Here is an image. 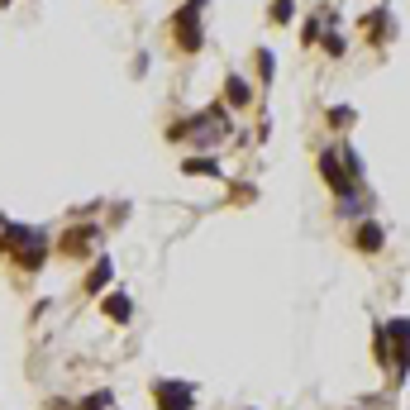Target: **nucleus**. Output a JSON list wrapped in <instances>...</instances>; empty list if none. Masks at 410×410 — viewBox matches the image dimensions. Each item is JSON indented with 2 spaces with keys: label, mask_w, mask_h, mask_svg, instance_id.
Returning <instances> with one entry per match:
<instances>
[{
  "label": "nucleus",
  "mask_w": 410,
  "mask_h": 410,
  "mask_svg": "<svg viewBox=\"0 0 410 410\" xmlns=\"http://www.w3.org/2000/svg\"><path fill=\"white\" fill-rule=\"evenodd\" d=\"M0 5H15V0H0Z\"/></svg>",
  "instance_id": "15"
},
{
  "label": "nucleus",
  "mask_w": 410,
  "mask_h": 410,
  "mask_svg": "<svg viewBox=\"0 0 410 410\" xmlns=\"http://www.w3.org/2000/svg\"><path fill=\"white\" fill-rule=\"evenodd\" d=\"M110 258H100V263H95L91 272H86V291H91V296H100V291H105V286H110Z\"/></svg>",
  "instance_id": "7"
},
{
  "label": "nucleus",
  "mask_w": 410,
  "mask_h": 410,
  "mask_svg": "<svg viewBox=\"0 0 410 410\" xmlns=\"http://www.w3.org/2000/svg\"><path fill=\"white\" fill-rule=\"evenodd\" d=\"M191 5H196V10H201V5H205V0H191Z\"/></svg>",
  "instance_id": "14"
},
{
  "label": "nucleus",
  "mask_w": 410,
  "mask_h": 410,
  "mask_svg": "<svg viewBox=\"0 0 410 410\" xmlns=\"http://www.w3.org/2000/svg\"><path fill=\"white\" fill-rule=\"evenodd\" d=\"M95 238H100V229H95V224H81V229H67V234L58 238V248H63L67 258H81V253L91 248Z\"/></svg>",
  "instance_id": "3"
},
{
  "label": "nucleus",
  "mask_w": 410,
  "mask_h": 410,
  "mask_svg": "<svg viewBox=\"0 0 410 410\" xmlns=\"http://www.w3.org/2000/svg\"><path fill=\"white\" fill-rule=\"evenodd\" d=\"M358 248H363V253L382 248V224H358Z\"/></svg>",
  "instance_id": "9"
},
{
  "label": "nucleus",
  "mask_w": 410,
  "mask_h": 410,
  "mask_svg": "<svg viewBox=\"0 0 410 410\" xmlns=\"http://www.w3.org/2000/svg\"><path fill=\"white\" fill-rule=\"evenodd\" d=\"M272 72H277L272 53H268V48H258V77H263V81H272Z\"/></svg>",
  "instance_id": "11"
},
{
  "label": "nucleus",
  "mask_w": 410,
  "mask_h": 410,
  "mask_svg": "<svg viewBox=\"0 0 410 410\" xmlns=\"http://www.w3.org/2000/svg\"><path fill=\"white\" fill-rule=\"evenodd\" d=\"M172 38H177V48L182 53H201V43H205V33H201V10L196 5H182L177 10V19H172Z\"/></svg>",
  "instance_id": "1"
},
{
  "label": "nucleus",
  "mask_w": 410,
  "mask_h": 410,
  "mask_svg": "<svg viewBox=\"0 0 410 410\" xmlns=\"http://www.w3.org/2000/svg\"><path fill=\"white\" fill-rule=\"evenodd\" d=\"M158 410H191L196 406V387L191 382H153Z\"/></svg>",
  "instance_id": "2"
},
{
  "label": "nucleus",
  "mask_w": 410,
  "mask_h": 410,
  "mask_svg": "<svg viewBox=\"0 0 410 410\" xmlns=\"http://www.w3.org/2000/svg\"><path fill=\"white\" fill-rule=\"evenodd\" d=\"M320 172H325V182H330L339 196H353V177L339 167V158H334V153H320Z\"/></svg>",
  "instance_id": "4"
},
{
  "label": "nucleus",
  "mask_w": 410,
  "mask_h": 410,
  "mask_svg": "<svg viewBox=\"0 0 410 410\" xmlns=\"http://www.w3.org/2000/svg\"><path fill=\"white\" fill-rule=\"evenodd\" d=\"M330 120H334V125H353V110H348V105H339V110H330Z\"/></svg>",
  "instance_id": "13"
},
{
  "label": "nucleus",
  "mask_w": 410,
  "mask_h": 410,
  "mask_svg": "<svg viewBox=\"0 0 410 410\" xmlns=\"http://www.w3.org/2000/svg\"><path fill=\"white\" fill-rule=\"evenodd\" d=\"M272 24H291L296 19V0H272Z\"/></svg>",
  "instance_id": "10"
},
{
  "label": "nucleus",
  "mask_w": 410,
  "mask_h": 410,
  "mask_svg": "<svg viewBox=\"0 0 410 410\" xmlns=\"http://www.w3.org/2000/svg\"><path fill=\"white\" fill-rule=\"evenodd\" d=\"M100 310L115 320V325H129V315H134V300L125 296V291H115V296H105L100 300Z\"/></svg>",
  "instance_id": "5"
},
{
  "label": "nucleus",
  "mask_w": 410,
  "mask_h": 410,
  "mask_svg": "<svg viewBox=\"0 0 410 410\" xmlns=\"http://www.w3.org/2000/svg\"><path fill=\"white\" fill-rule=\"evenodd\" d=\"M182 172H186V177H220V162H215V158H186V162H182Z\"/></svg>",
  "instance_id": "8"
},
{
  "label": "nucleus",
  "mask_w": 410,
  "mask_h": 410,
  "mask_svg": "<svg viewBox=\"0 0 410 410\" xmlns=\"http://www.w3.org/2000/svg\"><path fill=\"white\" fill-rule=\"evenodd\" d=\"M325 53H330V58H344V38L334 29H325Z\"/></svg>",
  "instance_id": "12"
},
{
  "label": "nucleus",
  "mask_w": 410,
  "mask_h": 410,
  "mask_svg": "<svg viewBox=\"0 0 410 410\" xmlns=\"http://www.w3.org/2000/svg\"><path fill=\"white\" fill-rule=\"evenodd\" d=\"M224 95H229V105H248V100H253V86L238 77V72H229V77H224Z\"/></svg>",
  "instance_id": "6"
}]
</instances>
